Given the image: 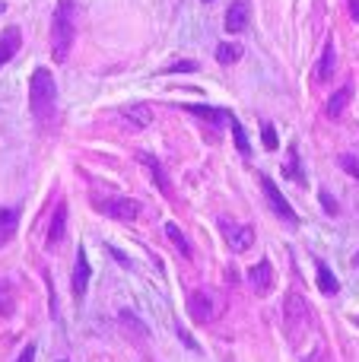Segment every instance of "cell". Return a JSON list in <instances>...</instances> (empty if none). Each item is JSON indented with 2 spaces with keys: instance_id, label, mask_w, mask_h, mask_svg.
<instances>
[{
  "instance_id": "cell-1",
  "label": "cell",
  "mask_w": 359,
  "mask_h": 362,
  "mask_svg": "<svg viewBox=\"0 0 359 362\" xmlns=\"http://www.w3.org/2000/svg\"><path fill=\"white\" fill-rule=\"evenodd\" d=\"M73 42H76V0H57L54 16H51V57H54V64L67 61Z\"/></svg>"
},
{
  "instance_id": "cell-2",
  "label": "cell",
  "mask_w": 359,
  "mask_h": 362,
  "mask_svg": "<svg viewBox=\"0 0 359 362\" xmlns=\"http://www.w3.org/2000/svg\"><path fill=\"white\" fill-rule=\"evenodd\" d=\"M54 108H57L54 76H51V70L35 67V74H32V80H29V112H32V118H35V124L51 127Z\"/></svg>"
},
{
  "instance_id": "cell-3",
  "label": "cell",
  "mask_w": 359,
  "mask_h": 362,
  "mask_svg": "<svg viewBox=\"0 0 359 362\" xmlns=\"http://www.w3.org/2000/svg\"><path fill=\"white\" fill-rule=\"evenodd\" d=\"M93 206L99 213H105V216L121 219V223H131V219L140 216V204L131 197H95Z\"/></svg>"
},
{
  "instance_id": "cell-4",
  "label": "cell",
  "mask_w": 359,
  "mask_h": 362,
  "mask_svg": "<svg viewBox=\"0 0 359 362\" xmlns=\"http://www.w3.org/2000/svg\"><path fill=\"white\" fill-rule=\"evenodd\" d=\"M261 187H264V197H267V204H271V210L277 213V216L283 219L290 229H296V226H299V216H296V210L290 206V200L280 194V187L273 185V178H271V175H261Z\"/></svg>"
},
{
  "instance_id": "cell-5",
  "label": "cell",
  "mask_w": 359,
  "mask_h": 362,
  "mask_svg": "<svg viewBox=\"0 0 359 362\" xmlns=\"http://www.w3.org/2000/svg\"><path fill=\"white\" fill-rule=\"evenodd\" d=\"M283 318H286V325H290V327L309 325V318H312L309 302H305L299 293H290V296H286V302H283Z\"/></svg>"
},
{
  "instance_id": "cell-6",
  "label": "cell",
  "mask_w": 359,
  "mask_h": 362,
  "mask_svg": "<svg viewBox=\"0 0 359 362\" xmlns=\"http://www.w3.org/2000/svg\"><path fill=\"white\" fill-rule=\"evenodd\" d=\"M223 235H226L229 248L233 251H248L254 245V229L252 226H235V223H223Z\"/></svg>"
},
{
  "instance_id": "cell-7",
  "label": "cell",
  "mask_w": 359,
  "mask_h": 362,
  "mask_svg": "<svg viewBox=\"0 0 359 362\" xmlns=\"http://www.w3.org/2000/svg\"><path fill=\"white\" fill-rule=\"evenodd\" d=\"M248 283H252V289L258 296H267L273 289V267L271 261H258L252 270H248Z\"/></svg>"
},
{
  "instance_id": "cell-8",
  "label": "cell",
  "mask_w": 359,
  "mask_h": 362,
  "mask_svg": "<svg viewBox=\"0 0 359 362\" xmlns=\"http://www.w3.org/2000/svg\"><path fill=\"white\" fill-rule=\"evenodd\" d=\"M86 286H89V257L86 251H76V261H73V296L83 299L86 296Z\"/></svg>"
},
{
  "instance_id": "cell-9",
  "label": "cell",
  "mask_w": 359,
  "mask_h": 362,
  "mask_svg": "<svg viewBox=\"0 0 359 362\" xmlns=\"http://www.w3.org/2000/svg\"><path fill=\"white\" fill-rule=\"evenodd\" d=\"M64 232H67V204H57L54 216H51V226H48V248H57L64 242Z\"/></svg>"
},
{
  "instance_id": "cell-10",
  "label": "cell",
  "mask_w": 359,
  "mask_h": 362,
  "mask_svg": "<svg viewBox=\"0 0 359 362\" xmlns=\"http://www.w3.org/2000/svg\"><path fill=\"white\" fill-rule=\"evenodd\" d=\"M19 48H23V35H19V29H16V25H10V29H4V35H0V67H4L6 61H13Z\"/></svg>"
},
{
  "instance_id": "cell-11",
  "label": "cell",
  "mask_w": 359,
  "mask_h": 362,
  "mask_svg": "<svg viewBox=\"0 0 359 362\" xmlns=\"http://www.w3.org/2000/svg\"><path fill=\"white\" fill-rule=\"evenodd\" d=\"M188 312L194 321H201V325H207L210 318H213V302H210L207 293H194L188 299Z\"/></svg>"
},
{
  "instance_id": "cell-12",
  "label": "cell",
  "mask_w": 359,
  "mask_h": 362,
  "mask_svg": "<svg viewBox=\"0 0 359 362\" xmlns=\"http://www.w3.org/2000/svg\"><path fill=\"white\" fill-rule=\"evenodd\" d=\"M121 118H124L134 131H143V127L153 124V112L146 105H124L121 108Z\"/></svg>"
},
{
  "instance_id": "cell-13",
  "label": "cell",
  "mask_w": 359,
  "mask_h": 362,
  "mask_svg": "<svg viewBox=\"0 0 359 362\" xmlns=\"http://www.w3.org/2000/svg\"><path fill=\"white\" fill-rule=\"evenodd\" d=\"M226 29L229 32H245L248 29V0H235L226 10Z\"/></svg>"
},
{
  "instance_id": "cell-14",
  "label": "cell",
  "mask_w": 359,
  "mask_h": 362,
  "mask_svg": "<svg viewBox=\"0 0 359 362\" xmlns=\"http://www.w3.org/2000/svg\"><path fill=\"white\" fill-rule=\"evenodd\" d=\"M16 226H19V213L13 206H0V248L16 235Z\"/></svg>"
},
{
  "instance_id": "cell-15",
  "label": "cell",
  "mask_w": 359,
  "mask_h": 362,
  "mask_svg": "<svg viewBox=\"0 0 359 362\" xmlns=\"http://www.w3.org/2000/svg\"><path fill=\"white\" fill-rule=\"evenodd\" d=\"M226 124H229V131H233V137H235V150L248 159L252 156V144H248V134H245V127H242V121L235 118L233 112H226Z\"/></svg>"
},
{
  "instance_id": "cell-16",
  "label": "cell",
  "mask_w": 359,
  "mask_h": 362,
  "mask_svg": "<svg viewBox=\"0 0 359 362\" xmlns=\"http://www.w3.org/2000/svg\"><path fill=\"white\" fill-rule=\"evenodd\" d=\"M350 99H353V86H341L334 95L328 99V105H324V112H328V118H341L343 108L350 105Z\"/></svg>"
},
{
  "instance_id": "cell-17",
  "label": "cell",
  "mask_w": 359,
  "mask_h": 362,
  "mask_svg": "<svg viewBox=\"0 0 359 362\" xmlns=\"http://www.w3.org/2000/svg\"><path fill=\"white\" fill-rule=\"evenodd\" d=\"M140 163H143L146 169H150V178H153V181H156V185H159V191H163L165 197L172 200V185H169V178H165L163 165H159V163H156V159H153V156H146V153H140Z\"/></svg>"
},
{
  "instance_id": "cell-18",
  "label": "cell",
  "mask_w": 359,
  "mask_h": 362,
  "mask_svg": "<svg viewBox=\"0 0 359 362\" xmlns=\"http://www.w3.org/2000/svg\"><path fill=\"white\" fill-rule=\"evenodd\" d=\"M334 61H337L334 45H324V54H322V61H318V67H315V80L318 83L331 80V74H334Z\"/></svg>"
},
{
  "instance_id": "cell-19",
  "label": "cell",
  "mask_w": 359,
  "mask_h": 362,
  "mask_svg": "<svg viewBox=\"0 0 359 362\" xmlns=\"http://www.w3.org/2000/svg\"><path fill=\"white\" fill-rule=\"evenodd\" d=\"M184 112H191V115H197V118L210 121L213 127L226 124V112H223V108H210V105H184Z\"/></svg>"
},
{
  "instance_id": "cell-20",
  "label": "cell",
  "mask_w": 359,
  "mask_h": 362,
  "mask_svg": "<svg viewBox=\"0 0 359 362\" xmlns=\"http://www.w3.org/2000/svg\"><path fill=\"white\" fill-rule=\"evenodd\" d=\"M318 289H322L324 296H337V289H341V283H337V276L331 274L328 264L318 261Z\"/></svg>"
},
{
  "instance_id": "cell-21",
  "label": "cell",
  "mask_w": 359,
  "mask_h": 362,
  "mask_svg": "<svg viewBox=\"0 0 359 362\" xmlns=\"http://www.w3.org/2000/svg\"><path fill=\"white\" fill-rule=\"evenodd\" d=\"M239 57H242V45H235V42H223V45H216V61H220L223 67L235 64Z\"/></svg>"
},
{
  "instance_id": "cell-22",
  "label": "cell",
  "mask_w": 359,
  "mask_h": 362,
  "mask_svg": "<svg viewBox=\"0 0 359 362\" xmlns=\"http://www.w3.org/2000/svg\"><path fill=\"white\" fill-rule=\"evenodd\" d=\"M118 318H121V325H124V331H127V334H137L140 340H143L146 334H150V331H146V325H143V321H140L134 312H127V308L118 315Z\"/></svg>"
},
{
  "instance_id": "cell-23",
  "label": "cell",
  "mask_w": 359,
  "mask_h": 362,
  "mask_svg": "<svg viewBox=\"0 0 359 362\" xmlns=\"http://www.w3.org/2000/svg\"><path fill=\"white\" fill-rule=\"evenodd\" d=\"M165 235H169V242L175 245L178 251H182V257H191V245H188V238H184L182 232H178V226H175V223L165 226Z\"/></svg>"
},
{
  "instance_id": "cell-24",
  "label": "cell",
  "mask_w": 359,
  "mask_h": 362,
  "mask_svg": "<svg viewBox=\"0 0 359 362\" xmlns=\"http://www.w3.org/2000/svg\"><path fill=\"white\" fill-rule=\"evenodd\" d=\"M283 175L293 178V181H302V169H299V153H296V146H290V153H286Z\"/></svg>"
},
{
  "instance_id": "cell-25",
  "label": "cell",
  "mask_w": 359,
  "mask_h": 362,
  "mask_svg": "<svg viewBox=\"0 0 359 362\" xmlns=\"http://www.w3.org/2000/svg\"><path fill=\"white\" fill-rule=\"evenodd\" d=\"M261 140H264V150H280V140H277V131H273V124H264L261 127Z\"/></svg>"
},
{
  "instance_id": "cell-26",
  "label": "cell",
  "mask_w": 359,
  "mask_h": 362,
  "mask_svg": "<svg viewBox=\"0 0 359 362\" xmlns=\"http://www.w3.org/2000/svg\"><path fill=\"white\" fill-rule=\"evenodd\" d=\"M341 165H343V169H347L350 175H353V178L359 181V159H356V156H341Z\"/></svg>"
},
{
  "instance_id": "cell-27",
  "label": "cell",
  "mask_w": 359,
  "mask_h": 362,
  "mask_svg": "<svg viewBox=\"0 0 359 362\" xmlns=\"http://www.w3.org/2000/svg\"><path fill=\"white\" fill-rule=\"evenodd\" d=\"M318 197H322V206H324V210L334 216V213H337V204H334V197H331V191H322Z\"/></svg>"
},
{
  "instance_id": "cell-28",
  "label": "cell",
  "mask_w": 359,
  "mask_h": 362,
  "mask_svg": "<svg viewBox=\"0 0 359 362\" xmlns=\"http://www.w3.org/2000/svg\"><path fill=\"white\" fill-rule=\"evenodd\" d=\"M182 70H197V64L194 61H182V64H172L165 74H182Z\"/></svg>"
},
{
  "instance_id": "cell-29",
  "label": "cell",
  "mask_w": 359,
  "mask_h": 362,
  "mask_svg": "<svg viewBox=\"0 0 359 362\" xmlns=\"http://www.w3.org/2000/svg\"><path fill=\"white\" fill-rule=\"evenodd\" d=\"M16 362H35V346H32V344L25 346V350L19 353V359H16Z\"/></svg>"
},
{
  "instance_id": "cell-30",
  "label": "cell",
  "mask_w": 359,
  "mask_h": 362,
  "mask_svg": "<svg viewBox=\"0 0 359 362\" xmlns=\"http://www.w3.org/2000/svg\"><path fill=\"white\" fill-rule=\"evenodd\" d=\"M13 312V302H10V296L6 293H0V315H10Z\"/></svg>"
},
{
  "instance_id": "cell-31",
  "label": "cell",
  "mask_w": 359,
  "mask_h": 362,
  "mask_svg": "<svg viewBox=\"0 0 359 362\" xmlns=\"http://www.w3.org/2000/svg\"><path fill=\"white\" fill-rule=\"evenodd\" d=\"M178 337H182L184 344L191 346V350H197V344H194V340H191V334H188V331H182V327H178Z\"/></svg>"
},
{
  "instance_id": "cell-32",
  "label": "cell",
  "mask_w": 359,
  "mask_h": 362,
  "mask_svg": "<svg viewBox=\"0 0 359 362\" xmlns=\"http://www.w3.org/2000/svg\"><path fill=\"white\" fill-rule=\"evenodd\" d=\"M350 16L359 23V0H350Z\"/></svg>"
},
{
  "instance_id": "cell-33",
  "label": "cell",
  "mask_w": 359,
  "mask_h": 362,
  "mask_svg": "<svg viewBox=\"0 0 359 362\" xmlns=\"http://www.w3.org/2000/svg\"><path fill=\"white\" fill-rule=\"evenodd\" d=\"M4 10H6V6H4V4H0V13H4Z\"/></svg>"
},
{
  "instance_id": "cell-34",
  "label": "cell",
  "mask_w": 359,
  "mask_h": 362,
  "mask_svg": "<svg viewBox=\"0 0 359 362\" xmlns=\"http://www.w3.org/2000/svg\"><path fill=\"white\" fill-rule=\"evenodd\" d=\"M57 362H67V359H57Z\"/></svg>"
},
{
  "instance_id": "cell-35",
  "label": "cell",
  "mask_w": 359,
  "mask_h": 362,
  "mask_svg": "<svg viewBox=\"0 0 359 362\" xmlns=\"http://www.w3.org/2000/svg\"><path fill=\"white\" fill-rule=\"evenodd\" d=\"M204 4H210V0H204Z\"/></svg>"
}]
</instances>
